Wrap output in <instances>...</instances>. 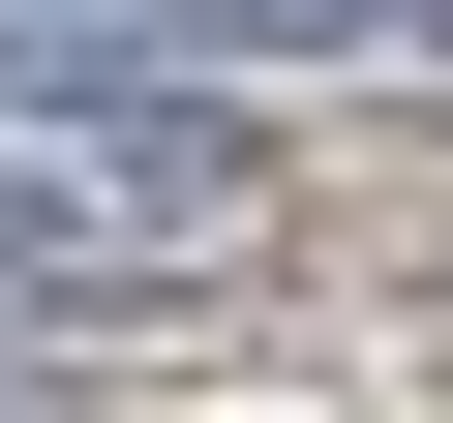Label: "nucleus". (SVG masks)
<instances>
[{
  "mask_svg": "<svg viewBox=\"0 0 453 423\" xmlns=\"http://www.w3.org/2000/svg\"><path fill=\"white\" fill-rule=\"evenodd\" d=\"M423 0H0V91L31 121H181V91H303V61H393Z\"/></svg>",
  "mask_w": 453,
  "mask_h": 423,
  "instance_id": "nucleus-1",
  "label": "nucleus"
},
{
  "mask_svg": "<svg viewBox=\"0 0 453 423\" xmlns=\"http://www.w3.org/2000/svg\"><path fill=\"white\" fill-rule=\"evenodd\" d=\"M211 212H242L211 121H31V91H0V303H121V273L211 242Z\"/></svg>",
  "mask_w": 453,
  "mask_h": 423,
  "instance_id": "nucleus-2",
  "label": "nucleus"
},
{
  "mask_svg": "<svg viewBox=\"0 0 453 423\" xmlns=\"http://www.w3.org/2000/svg\"><path fill=\"white\" fill-rule=\"evenodd\" d=\"M0 423H31V333H0Z\"/></svg>",
  "mask_w": 453,
  "mask_h": 423,
  "instance_id": "nucleus-3",
  "label": "nucleus"
}]
</instances>
